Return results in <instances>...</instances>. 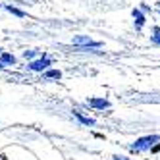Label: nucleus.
Returning <instances> with one entry per match:
<instances>
[{
    "mask_svg": "<svg viewBox=\"0 0 160 160\" xmlns=\"http://www.w3.org/2000/svg\"><path fill=\"white\" fill-rule=\"evenodd\" d=\"M160 141V135H147V137H141V139H137L133 145H131V151L133 152H141V151H147V148H151L154 143Z\"/></svg>",
    "mask_w": 160,
    "mask_h": 160,
    "instance_id": "nucleus-1",
    "label": "nucleus"
},
{
    "mask_svg": "<svg viewBox=\"0 0 160 160\" xmlns=\"http://www.w3.org/2000/svg\"><path fill=\"white\" fill-rule=\"evenodd\" d=\"M73 44L75 47H95V48H98V47H102V42H97V41H91L89 37H83V35H79V37H73Z\"/></svg>",
    "mask_w": 160,
    "mask_h": 160,
    "instance_id": "nucleus-2",
    "label": "nucleus"
},
{
    "mask_svg": "<svg viewBox=\"0 0 160 160\" xmlns=\"http://www.w3.org/2000/svg\"><path fill=\"white\" fill-rule=\"evenodd\" d=\"M48 66H50V60H48V58H41V60L31 62V64H29V70H31V72H42V70H47Z\"/></svg>",
    "mask_w": 160,
    "mask_h": 160,
    "instance_id": "nucleus-3",
    "label": "nucleus"
},
{
    "mask_svg": "<svg viewBox=\"0 0 160 160\" xmlns=\"http://www.w3.org/2000/svg\"><path fill=\"white\" fill-rule=\"evenodd\" d=\"M87 104H91V106H95V108H108L110 106V102L108 100H104V98H89L87 100Z\"/></svg>",
    "mask_w": 160,
    "mask_h": 160,
    "instance_id": "nucleus-4",
    "label": "nucleus"
},
{
    "mask_svg": "<svg viewBox=\"0 0 160 160\" xmlns=\"http://www.w3.org/2000/svg\"><path fill=\"white\" fill-rule=\"evenodd\" d=\"M133 18H135L137 29H141V27H143V23H145V16L141 14V10H133Z\"/></svg>",
    "mask_w": 160,
    "mask_h": 160,
    "instance_id": "nucleus-5",
    "label": "nucleus"
},
{
    "mask_svg": "<svg viewBox=\"0 0 160 160\" xmlns=\"http://www.w3.org/2000/svg\"><path fill=\"white\" fill-rule=\"evenodd\" d=\"M73 116H75L79 122H81V123H85V125H95V120H91V118H85L83 114H81V112H77V110L73 112Z\"/></svg>",
    "mask_w": 160,
    "mask_h": 160,
    "instance_id": "nucleus-6",
    "label": "nucleus"
},
{
    "mask_svg": "<svg viewBox=\"0 0 160 160\" xmlns=\"http://www.w3.org/2000/svg\"><path fill=\"white\" fill-rule=\"evenodd\" d=\"M0 64H16V58H14V56L12 54H2V58H0Z\"/></svg>",
    "mask_w": 160,
    "mask_h": 160,
    "instance_id": "nucleus-7",
    "label": "nucleus"
},
{
    "mask_svg": "<svg viewBox=\"0 0 160 160\" xmlns=\"http://www.w3.org/2000/svg\"><path fill=\"white\" fill-rule=\"evenodd\" d=\"M47 77H48V79H60V77H62V72H60V70H48V72H47Z\"/></svg>",
    "mask_w": 160,
    "mask_h": 160,
    "instance_id": "nucleus-8",
    "label": "nucleus"
},
{
    "mask_svg": "<svg viewBox=\"0 0 160 160\" xmlns=\"http://www.w3.org/2000/svg\"><path fill=\"white\" fill-rule=\"evenodd\" d=\"M8 12L10 14H14V16H18V18H23L25 14L21 12V10H18V8H12V6H8Z\"/></svg>",
    "mask_w": 160,
    "mask_h": 160,
    "instance_id": "nucleus-9",
    "label": "nucleus"
},
{
    "mask_svg": "<svg viewBox=\"0 0 160 160\" xmlns=\"http://www.w3.org/2000/svg\"><path fill=\"white\" fill-rule=\"evenodd\" d=\"M151 39H152V42L160 44V29H158V27H154V35H152Z\"/></svg>",
    "mask_w": 160,
    "mask_h": 160,
    "instance_id": "nucleus-10",
    "label": "nucleus"
},
{
    "mask_svg": "<svg viewBox=\"0 0 160 160\" xmlns=\"http://www.w3.org/2000/svg\"><path fill=\"white\" fill-rule=\"evenodd\" d=\"M35 54H37L35 50H25V52H23V56H25V58H33Z\"/></svg>",
    "mask_w": 160,
    "mask_h": 160,
    "instance_id": "nucleus-11",
    "label": "nucleus"
},
{
    "mask_svg": "<svg viewBox=\"0 0 160 160\" xmlns=\"http://www.w3.org/2000/svg\"><path fill=\"white\" fill-rule=\"evenodd\" d=\"M114 160H128L125 156H114Z\"/></svg>",
    "mask_w": 160,
    "mask_h": 160,
    "instance_id": "nucleus-12",
    "label": "nucleus"
}]
</instances>
